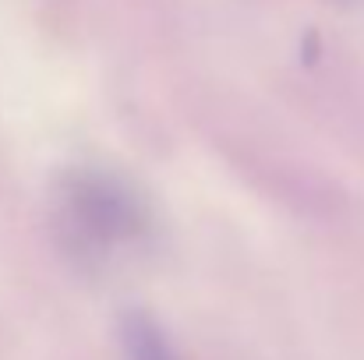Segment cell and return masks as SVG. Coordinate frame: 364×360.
Listing matches in <instances>:
<instances>
[{
    "label": "cell",
    "mask_w": 364,
    "mask_h": 360,
    "mask_svg": "<svg viewBox=\"0 0 364 360\" xmlns=\"http://www.w3.org/2000/svg\"><path fill=\"white\" fill-rule=\"evenodd\" d=\"M57 234L82 261H110L138 247L149 234V209L121 177L103 170H75L57 187Z\"/></svg>",
    "instance_id": "1"
},
{
    "label": "cell",
    "mask_w": 364,
    "mask_h": 360,
    "mask_svg": "<svg viewBox=\"0 0 364 360\" xmlns=\"http://www.w3.org/2000/svg\"><path fill=\"white\" fill-rule=\"evenodd\" d=\"M121 336H124L127 360H177L173 347L163 336V329L149 315H127Z\"/></svg>",
    "instance_id": "2"
}]
</instances>
